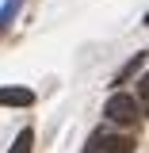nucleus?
<instances>
[{"label":"nucleus","mask_w":149,"mask_h":153,"mask_svg":"<svg viewBox=\"0 0 149 153\" xmlns=\"http://www.w3.org/2000/svg\"><path fill=\"white\" fill-rule=\"evenodd\" d=\"M0 103L4 107H31L35 103V92L31 88H16V84H4L0 88Z\"/></svg>","instance_id":"3"},{"label":"nucleus","mask_w":149,"mask_h":153,"mask_svg":"<svg viewBox=\"0 0 149 153\" xmlns=\"http://www.w3.org/2000/svg\"><path fill=\"white\" fill-rule=\"evenodd\" d=\"M138 111H142V103H134V96H126V92H115L111 100L103 103V115H107L111 123H119V126L134 123V119H138Z\"/></svg>","instance_id":"1"},{"label":"nucleus","mask_w":149,"mask_h":153,"mask_svg":"<svg viewBox=\"0 0 149 153\" xmlns=\"http://www.w3.org/2000/svg\"><path fill=\"white\" fill-rule=\"evenodd\" d=\"M31 149H35V130L23 126V130L16 134V142H12V149H8V153H31Z\"/></svg>","instance_id":"4"},{"label":"nucleus","mask_w":149,"mask_h":153,"mask_svg":"<svg viewBox=\"0 0 149 153\" xmlns=\"http://www.w3.org/2000/svg\"><path fill=\"white\" fill-rule=\"evenodd\" d=\"M19 8H23V0H4V8H0V31L19 16Z\"/></svg>","instance_id":"5"},{"label":"nucleus","mask_w":149,"mask_h":153,"mask_svg":"<svg viewBox=\"0 0 149 153\" xmlns=\"http://www.w3.org/2000/svg\"><path fill=\"white\" fill-rule=\"evenodd\" d=\"M142 65H145V54H134V61H126V65H122V73L115 76V84H122V80H126L134 69H142Z\"/></svg>","instance_id":"6"},{"label":"nucleus","mask_w":149,"mask_h":153,"mask_svg":"<svg viewBox=\"0 0 149 153\" xmlns=\"http://www.w3.org/2000/svg\"><path fill=\"white\" fill-rule=\"evenodd\" d=\"M84 153H130V138H122V134H107V130H96L92 138H88Z\"/></svg>","instance_id":"2"}]
</instances>
